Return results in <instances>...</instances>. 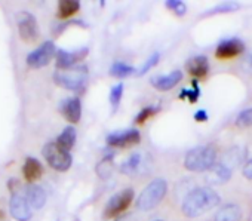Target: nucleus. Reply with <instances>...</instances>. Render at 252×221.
I'll return each instance as SVG.
<instances>
[{"instance_id": "nucleus-1", "label": "nucleus", "mask_w": 252, "mask_h": 221, "mask_svg": "<svg viewBox=\"0 0 252 221\" xmlns=\"http://www.w3.org/2000/svg\"><path fill=\"white\" fill-rule=\"evenodd\" d=\"M221 202L220 194L211 187H196L184 199L181 211L187 218H197L214 209Z\"/></svg>"}, {"instance_id": "nucleus-2", "label": "nucleus", "mask_w": 252, "mask_h": 221, "mask_svg": "<svg viewBox=\"0 0 252 221\" xmlns=\"http://www.w3.org/2000/svg\"><path fill=\"white\" fill-rule=\"evenodd\" d=\"M215 165H217V147L214 144L197 146L189 150L184 158V166L191 172H208Z\"/></svg>"}, {"instance_id": "nucleus-3", "label": "nucleus", "mask_w": 252, "mask_h": 221, "mask_svg": "<svg viewBox=\"0 0 252 221\" xmlns=\"http://www.w3.org/2000/svg\"><path fill=\"white\" fill-rule=\"evenodd\" d=\"M168 193V183L163 178L150 181L137 199V208L140 211H150L156 208Z\"/></svg>"}, {"instance_id": "nucleus-4", "label": "nucleus", "mask_w": 252, "mask_h": 221, "mask_svg": "<svg viewBox=\"0 0 252 221\" xmlns=\"http://www.w3.org/2000/svg\"><path fill=\"white\" fill-rule=\"evenodd\" d=\"M88 80V67L76 65L68 70H57L54 73V82L67 91H82Z\"/></svg>"}, {"instance_id": "nucleus-5", "label": "nucleus", "mask_w": 252, "mask_h": 221, "mask_svg": "<svg viewBox=\"0 0 252 221\" xmlns=\"http://www.w3.org/2000/svg\"><path fill=\"white\" fill-rule=\"evenodd\" d=\"M42 155L45 158V160L48 162V165L60 172H65L70 169L71 163H73V158L68 152L63 150L57 143H48L45 144Z\"/></svg>"}, {"instance_id": "nucleus-6", "label": "nucleus", "mask_w": 252, "mask_h": 221, "mask_svg": "<svg viewBox=\"0 0 252 221\" xmlns=\"http://www.w3.org/2000/svg\"><path fill=\"white\" fill-rule=\"evenodd\" d=\"M132 200H134V190L131 187L123 189L122 191H119L110 197V200L107 202L105 209H104V217L111 218V217L122 214L123 211H126L131 206Z\"/></svg>"}, {"instance_id": "nucleus-7", "label": "nucleus", "mask_w": 252, "mask_h": 221, "mask_svg": "<svg viewBox=\"0 0 252 221\" xmlns=\"http://www.w3.org/2000/svg\"><path fill=\"white\" fill-rule=\"evenodd\" d=\"M55 52H57V49H55L54 42H51V40L43 42L37 49H34L33 52H30L27 55V60H26L27 65L30 68H36V70L46 67L52 61V58L55 57Z\"/></svg>"}, {"instance_id": "nucleus-8", "label": "nucleus", "mask_w": 252, "mask_h": 221, "mask_svg": "<svg viewBox=\"0 0 252 221\" xmlns=\"http://www.w3.org/2000/svg\"><path fill=\"white\" fill-rule=\"evenodd\" d=\"M18 34L20 37L26 42V43H33L37 40L39 37V26H37V20L33 14L30 12H21L18 15Z\"/></svg>"}, {"instance_id": "nucleus-9", "label": "nucleus", "mask_w": 252, "mask_h": 221, "mask_svg": "<svg viewBox=\"0 0 252 221\" xmlns=\"http://www.w3.org/2000/svg\"><path fill=\"white\" fill-rule=\"evenodd\" d=\"M141 141V134L138 129H125V131H116L111 132L107 137V144L111 147H120L126 149L135 146Z\"/></svg>"}, {"instance_id": "nucleus-10", "label": "nucleus", "mask_w": 252, "mask_h": 221, "mask_svg": "<svg viewBox=\"0 0 252 221\" xmlns=\"http://www.w3.org/2000/svg\"><path fill=\"white\" fill-rule=\"evenodd\" d=\"M88 52H89L88 48H82V49H77V51H73V52L60 49L57 52V57H55L57 68L58 70H68V68L76 67V64L79 61H82L88 55Z\"/></svg>"}, {"instance_id": "nucleus-11", "label": "nucleus", "mask_w": 252, "mask_h": 221, "mask_svg": "<svg viewBox=\"0 0 252 221\" xmlns=\"http://www.w3.org/2000/svg\"><path fill=\"white\" fill-rule=\"evenodd\" d=\"M9 212L17 221H29L32 218L30 203L20 193H12L9 200Z\"/></svg>"}, {"instance_id": "nucleus-12", "label": "nucleus", "mask_w": 252, "mask_h": 221, "mask_svg": "<svg viewBox=\"0 0 252 221\" xmlns=\"http://www.w3.org/2000/svg\"><path fill=\"white\" fill-rule=\"evenodd\" d=\"M245 51V43L240 39H228L221 42L215 49V57L218 60H231Z\"/></svg>"}, {"instance_id": "nucleus-13", "label": "nucleus", "mask_w": 252, "mask_h": 221, "mask_svg": "<svg viewBox=\"0 0 252 221\" xmlns=\"http://www.w3.org/2000/svg\"><path fill=\"white\" fill-rule=\"evenodd\" d=\"M61 113L63 116L71 122V124H77L82 118V102L77 96H71V98H67L61 102Z\"/></svg>"}, {"instance_id": "nucleus-14", "label": "nucleus", "mask_w": 252, "mask_h": 221, "mask_svg": "<svg viewBox=\"0 0 252 221\" xmlns=\"http://www.w3.org/2000/svg\"><path fill=\"white\" fill-rule=\"evenodd\" d=\"M181 79H183V73L180 70H174L169 74L153 77L152 79V85L158 91H171L172 88H175L181 82Z\"/></svg>"}, {"instance_id": "nucleus-15", "label": "nucleus", "mask_w": 252, "mask_h": 221, "mask_svg": "<svg viewBox=\"0 0 252 221\" xmlns=\"http://www.w3.org/2000/svg\"><path fill=\"white\" fill-rule=\"evenodd\" d=\"M186 70L193 77H205L209 71V61L205 55H196L186 63Z\"/></svg>"}, {"instance_id": "nucleus-16", "label": "nucleus", "mask_w": 252, "mask_h": 221, "mask_svg": "<svg viewBox=\"0 0 252 221\" xmlns=\"http://www.w3.org/2000/svg\"><path fill=\"white\" fill-rule=\"evenodd\" d=\"M242 215V208L239 205L227 203L215 212L214 221H240Z\"/></svg>"}, {"instance_id": "nucleus-17", "label": "nucleus", "mask_w": 252, "mask_h": 221, "mask_svg": "<svg viewBox=\"0 0 252 221\" xmlns=\"http://www.w3.org/2000/svg\"><path fill=\"white\" fill-rule=\"evenodd\" d=\"M231 174L233 171L228 169L227 166H224L221 162L217 163L211 171H208V177H206V181L212 186H218V184H224L227 183L230 178H231Z\"/></svg>"}, {"instance_id": "nucleus-18", "label": "nucleus", "mask_w": 252, "mask_h": 221, "mask_svg": "<svg viewBox=\"0 0 252 221\" xmlns=\"http://www.w3.org/2000/svg\"><path fill=\"white\" fill-rule=\"evenodd\" d=\"M23 174L30 184H34V181H37L43 175V166L36 158H27L24 162Z\"/></svg>"}, {"instance_id": "nucleus-19", "label": "nucleus", "mask_w": 252, "mask_h": 221, "mask_svg": "<svg viewBox=\"0 0 252 221\" xmlns=\"http://www.w3.org/2000/svg\"><path fill=\"white\" fill-rule=\"evenodd\" d=\"M26 196L30 206H33L34 209H40L46 203V193L37 184H29V187L26 189Z\"/></svg>"}, {"instance_id": "nucleus-20", "label": "nucleus", "mask_w": 252, "mask_h": 221, "mask_svg": "<svg viewBox=\"0 0 252 221\" xmlns=\"http://www.w3.org/2000/svg\"><path fill=\"white\" fill-rule=\"evenodd\" d=\"M243 158H245L243 150H242L240 147H237V146H233V147H230V149L224 153V156H222V159H221V163H222L224 166H227L228 169L233 171L239 163H242Z\"/></svg>"}, {"instance_id": "nucleus-21", "label": "nucleus", "mask_w": 252, "mask_h": 221, "mask_svg": "<svg viewBox=\"0 0 252 221\" xmlns=\"http://www.w3.org/2000/svg\"><path fill=\"white\" fill-rule=\"evenodd\" d=\"M143 165V155L141 153H132L128 159H126L122 166H120V172L126 174V175H134L140 171Z\"/></svg>"}, {"instance_id": "nucleus-22", "label": "nucleus", "mask_w": 252, "mask_h": 221, "mask_svg": "<svg viewBox=\"0 0 252 221\" xmlns=\"http://www.w3.org/2000/svg\"><path fill=\"white\" fill-rule=\"evenodd\" d=\"M76 137H77L76 129H74L73 126H67V128H64V131L58 135V138H57L55 143H57L63 150L70 152V150L73 149L74 143H76Z\"/></svg>"}, {"instance_id": "nucleus-23", "label": "nucleus", "mask_w": 252, "mask_h": 221, "mask_svg": "<svg viewBox=\"0 0 252 221\" xmlns=\"http://www.w3.org/2000/svg\"><path fill=\"white\" fill-rule=\"evenodd\" d=\"M79 9H80L79 0H61L58 3V18L67 20V18L73 17Z\"/></svg>"}, {"instance_id": "nucleus-24", "label": "nucleus", "mask_w": 252, "mask_h": 221, "mask_svg": "<svg viewBox=\"0 0 252 221\" xmlns=\"http://www.w3.org/2000/svg\"><path fill=\"white\" fill-rule=\"evenodd\" d=\"M134 73H135V68L128 64H125V63H114L110 68V74L117 79H125Z\"/></svg>"}, {"instance_id": "nucleus-25", "label": "nucleus", "mask_w": 252, "mask_h": 221, "mask_svg": "<svg viewBox=\"0 0 252 221\" xmlns=\"http://www.w3.org/2000/svg\"><path fill=\"white\" fill-rule=\"evenodd\" d=\"M113 158H104L98 165H96V174L99 175V178H108L113 172Z\"/></svg>"}, {"instance_id": "nucleus-26", "label": "nucleus", "mask_w": 252, "mask_h": 221, "mask_svg": "<svg viewBox=\"0 0 252 221\" xmlns=\"http://www.w3.org/2000/svg\"><path fill=\"white\" fill-rule=\"evenodd\" d=\"M234 124H236V126H237V128H242V129L252 126V107L245 108L243 112H240V113L237 115V118H236V122H234Z\"/></svg>"}, {"instance_id": "nucleus-27", "label": "nucleus", "mask_w": 252, "mask_h": 221, "mask_svg": "<svg viewBox=\"0 0 252 221\" xmlns=\"http://www.w3.org/2000/svg\"><path fill=\"white\" fill-rule=\"evenodd\" d=\"M159 112V107H155V105H147V107H144L141 112L138 113V116H137V119H135V124H138V125H144L150 118H153L156 113Z\"/></svg>"}, {"instance_id": "nucleus-28", "label": "nucleus", "mask_w": 252, "mask_h": 221, "mask_svg": "<svg viewBox=\"0 0 252 221\" xmlns=\"http://www.w3.org/2000/svg\"><path fill=\"white\" fill-rule=\"evenodd\" d=\"M122 96H123V83H117L111 88L110 91V102L113 105V108H117L120 101H122Z\"/></svg>"}, {"instance_id": "nucleus-29", "label": "nucleus", "mask_w": 252, "mask_h": 221, "mask_svg": "<svg viewBox=\"0 0 252 221\" xmlns=\"http://www.w3.org/2000/svg\"><path fill=\"white\" fill-rule=\"evenodd\" d=\"M165 6H166L168 9H171V11H172L175 15H178V17H183V15H186V12H187V6H186L184 2H181V0H169V2L165 3Z\"/></svg>"}, {"instance_id": "nucleus-30", "label": "nucleus", "mask_w": 252, "mask_h": 221, "mask_svg": "<svg viewBox=\"0 0 252 221\" xmlns=\"http://www.w3.org/2000/svg\"><path fill=\"white\" fill-rule=\"evenodd\" d=\"M159 58H160V55L156 52V54H153L144 64H143V67L140 68V71H138V76H143V74H146L150 68H153V67H156V64L159 63Z\"/></svg>"}, {"instance_id": "nucleus-31", "label": "nucleus", "mask_w": 252, "mask_h": 221, "mask_svg": "<svg viewBox=\"0 0 252 221\" xmlns=\"http://www.w3.org/2000/svg\"><path fill=\"white\" fill-rule=\"evenodd\" d=\"M199 92H200V91H199V88H197V83L194 82V83H193V89H191V91L184 89L183 94H181L180 96H181V98H186V96H187L190 102H196L197 98H199Z\"/></svg>"}, {"instance_id": "nucleus-32", "label": "nucleus", "mask_w": 252, "mask_h": 221, "mask_svg": "<svg viewBox=\"0 0 252 221\" xmlns=\"http://www.w3.org/2000/svg\"><path fill=\"white\" fill-rule=\"evenodd\" d=\"M242 174L246 180H252V159L248 160L245 165H243V169H242Z\"/></svg>"}, {"instance_id": "nucleus-33", "label": "nucleus", "mask_w": 252, "mask_h": 221, "mask_svg": "<svg viewBox=\"0 0 252 221\" xmlns=\"http://www.w3.org/2000/svg\"><path fill=\"white\" fill-rule=\"evenodd\" d=\"M243 68L248 71V73H252V54H249L243 63Z\"/></svg>"}, {"instance_id": "nucleus-34", "label": "nucleus", "mask_w": 252, "mask_h": 221, "mask_svg": "<svg viewBox=\"0 0 252 221\" xmlns=\"http://www.w3.org/2000/svg\"><path fill=\"white\" fill-rule=\"evenodd\" d=\"M194 119L197 122H206L208 121V115H206V112H203V110H199V112L194 115Z\"/></svg>"}, {"instance_id": "nucleus-35", "label": "nucleus", "mask_w": 252, "mask_h": 221, "mask_svg": "<svg viewBox=\"0 0 252 221\" xmlns=\"http://www.w3.org/2000/svg\"><path fill=\"white\" fill-rule=\"evenodd\" d=\"M156 221H163V220H156Z\"/></svg>"}]
</instances>
